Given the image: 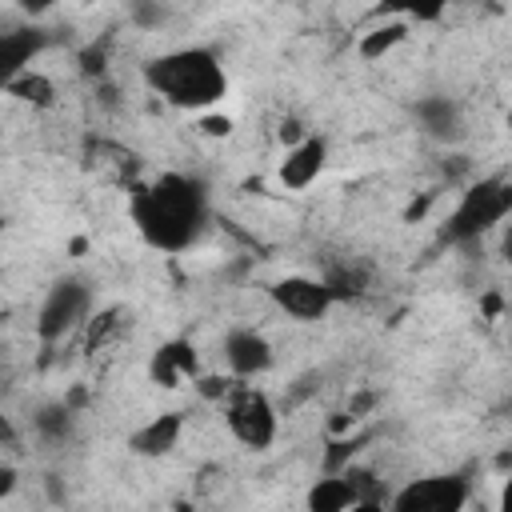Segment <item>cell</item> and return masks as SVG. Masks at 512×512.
Listing matches in <instances>:
<instances>
[{
	"label": "cell",
	"mask_w": 512,
	"mask_h": 512,
	"mask_svg": "<svg viewBox=\"0 0 512 512\" xmlns=\"http://www.w3.org/2000/svg\"><path fill=\"white\" fill-rule=\"evenodd\" d=\"M200 128H204L208 136H228V132H232V120H228V116H204Z\"/></svg>",
	"instance_id": "603a6c76"
},
{
	"label": "cell",
	"mask_w": 512,
	"mask_h": 512,
	"mask_svg": "<svg viewBox=\"0 0 512 512\" xmlns=\"http://www.w3.org/2000/svg\"><path fill=\"white\" fill-rule=\"evenodd\" d=\"M80 60H84V72H100V68H104V52H100V48H88Z\"/></svg>",
	"instance_id": "cb8c5ba5"
},
{
	"label": "cell",
	"mask_w": 512,
	"mask_h": 512,
	"mask_svg": "<svg viewBox=\"0 0 512 512\" xmlns=\"http://www.w3.org/2000/svg\"><path fill=\"white\" fill-rule=\"evenodd\" d=\"M4 96H16V100H24V104H32V108H48V104L56 100V84H52L44 72L24 68L20 76H12V80H8Z\"/></svg>",
	"instance_id": "2e32d148"
},
{
	"label": "cell",
	"mask_w": 512,
	"mask_h": 512,
	"mask_svg": "<svg viewBox=\"0 0 512 512\" xmlns=\"http://www.w3.org/2000/svg\"><path fill=\"white\" fill-rule=\"evenodd\" d=\"M128 216L148 248L184 252L204 236V228L212 220L208 184L188 172H160L156 180H148L132 192Z\"/></svg>",
	"instance_id": "6da1fadb"
},
{
	"label": "cell",
	"mask_w": 512,
	"mask_h": 512,
	"mask_svg": "<svg viewBox=\"0 0 512 512\" xmlns=\"http://www.w3.org/2000/svg\"><path fill=\"white\" fill-rule=\"evenodd\" d=\"M220 404H224V428L232 432L236 444H244L248 452H264V448L276 444L280 416H276V404L264 388H256L248 380H236Z\"/></svg>",
	"instance_id": "277c9868"
},
{
	"label": "cell",
	"mask_w": 512,
	"mask_h": 512,
	"mask_svg": "<svg viewBox=\"0 0 512 512\" xmlns=\"http://www.w3.org/2000/svg\"><path fill=\"white\" fill-rule=\"evenodd\" d=\"M144 84L180 112H208L228 96V72L220 56L204 44L168 48L144 60Z\"/></svg>",
	"instance_id": "7a4b0ae2"
},
{
	"label": "cell",
	"mask_w": 512,
	"mask_h": 512,
	"mask_svg": "<svg viewBox=\"0 0 512 512\" xmlns=\"http://www.w3.org/2000/svg\"><path fill=\"white\" fill-rule=\"evenodd\" d=\"M404 40H408V24L404 20H388V24H380V28H372V32L360 36V56L364 60H384Z\"/></svg>",
	"instance_id": "ac0fdd59"
},
{
	"label": "cell",
	"mask_w": 512,
	"mask_h": 512,
	"mask_svg": "<svg viewBox=\"0 0 512 512\" xmlns=\"http://www.w3.org/2000/svg\"><path fill=\"white\" fill-rule=\"evenodd\" d=\"M380 12H392V16H400V12H404V0H380Z\"/></svg>",
	"instance_id": "484cf974"
},
{
	"label": "cell",
	"mask_w": 512,
	"mask_h": 512,
	"mask_svg": "<svg viewBox=\"0 0 512 512\" xmlns=\"http://www.w3.org/2000/svg\"><path fill=\"white\" fill-rule=\"evenodd\" d=\"M48 48L44 28L36 24H20V28H4L0 32V88H8L12 76H20L24 68H32V60Z\"/></svg>",
	"instance_id": "7c38bea8"
},
{
	"label": "cell",
	"mask_w": 512,
	"mask_h": 512,
	"mask_svg": "<svg viewBox=\"0 0 512 512\" xmlns=\"http://www.w3.org/2000/svg\"><path fill=\"white\" fill-rule=\"evenodd\" d=\"M56 4H60V0H16V8H20L24 16H32V20L44 16V12H52Z\"/></svg>",
	"instance_id": "7402d4cb"
},
{
	"label": "cell",
	"mask_w": 512,
	"mask_h": 512,
	"mask_svg": "<svg viewBox=\"0 0 512 512\" xmlns=\"http://www.w3.org/2000/svg\"><path fill=\"white\" fill-rule=\"evenodd\" d=\"M508 212H512V184H508V176L504 172L480 176V180H472L460 192L456 208L448 212V220L440 228V240L444 244H476L496 224H504Z\"/></svg>",
	"instance_id": "3957f363"
},
{
	"label": "cell",
	"mask_w": 512,
	"mask_h": 512,
	"mask_svg": "<svg viewBox=\"0 0 512 512\" xmlns=\"http://www.w3.org/2000/svg\"><path fill=\"white\" fill-rule=\"evenodd\" d=\"M88 308H92V288H88V280H80V276L56 280V284L44 292V300H40L36 336H40L44 344L64 340L68 332H76V328L88 320Z\"/></svg>",
	"instance_id": "5b68a950"
},
{
	"label": "cell",
	"mask_w": 512,
	"mask_h": 512,
	"mask_svg": "<svg viewBox=\"0 0 512 512\" xmlns=\"http://www.w3.org/2000/svg\"><path fill=\"white\" fill-rule=\"evenodd\" d=\"M412 120H416V128H420L428 140H440V144H452V140H460V132H464V112H460V104H456L452 96H440V92L420 96V100L412 104Z\"/></svg>",
	"instance_id": "8fae6325"
},
{
	"label": "cell",
	"mask_w": 512,
	"mask_h": 512,
	"mask_svg": "<svg viewBox=\"0 0 512 512\" xmlns=\"http://www.w3.org/2000/svg\"><path fill=\"white\" fill-rule=\"evenodd\" d=\"M220 356H224L228 376H236V380H256V376L272 372V364H276L272 340L256 328H228L220 340Z\"/></svg>",
	"instance_id": "ba28073f"
},
{
	"label": "cell",
	"mask_w": 512,
	"mask_h": 512,
	"mask_svg": "<svg viewBox=\"0 0 512 512\" xmlns=\"http://www.w3.org/2000/svg\"><path fill=\"white\" fill-rule=\"evenodd\" d=\"M196 376H200V356H196V344L192 340L172 336V340H164V344L152 348V356H148V380L156 388H184Z\"/></svg>",
	"instance_id": "30bf717a"
},
{
	"label": "cell",
	"mask_w": 512,
	"mask_h": 512,
	"mask_svg": "<svg viewBox=\"0 0 512 512\" xmlns=\"http://www.w3.org/2000/svg\"><path fill=\"white\" fill-rule=\"evenodd\" d=\"M320 284L328 288L332 304H352L368 292V268H360L352 260H328L320 272Z\"/></svg>",
	"instance_id": "5bb4252c"
},
{
	"label": "cell",
	"mask_w": 512,
	"mask_h": 512,
	"mask_svg": "<svg viewBox=\"0 0 512 512\" xmlns=\"http://www.w3.org/2000/svg\"><path fill=\"white\" fill-rule=\"evenodd\" d=\"M184 436V412H160L152 420H144L136 432H128V452L132 456H144V460H160L168 456Z\"/></svg>",
	"instance_id": "4fadbf2b"
},
{
	"label": "cell",
	"mask_w": 512,
	"mask_h": 512,
	"mask_svg": "<svg viewBox=\"0 0 512 512\" xmlns=\"http://www.w3.org/2000/svg\"><path fill=\"white\" fill-rule=\"evenodd\" d=\"M32 428L40 440L48 444H64L72 436V408L64 400H52V404H40L36 416H32Z\"/></svg>",
	"instance_id": "e0dca14e"
},
{
	"label": "cell",
	"mask_w": 512,
	"mask_h": 512,
	"mask_svg": "<svg viewBox=\"0 0 512 512\" xmlns=\"http://www.w3.org/2000/svg\"><path fill=\"white\" fill-rule=\"evenodd\" d=\"M232 384H236V376H196V380H192V388H196L204 400H216V404L228 396Z\"/></svg>",
	"instance_id": "44dd1931"
},
{
	"label": "cell",
	"mask_w": 512,
	"mask_h": 512,
	"mask_svg": "<svg viewBox=\"0 0 512 512\" xmlns=\"http://www.w3.org/2000/svg\"><path fill=\"white\" fill-rule=\"evenodd\" d=\"M0 96H4V88H0Z\"/></svg>",
	"instance_id": "83f0119b"
},
{
	"label": "cell",
	"mask_w": 512,
	"mask_h": 512,
	"mask_svg": "<svg viewBox=\"0 0 512 512\" xmlns=\"http://www.w3.org/2000/svg\"><path fill=\"white\" fill-rule=\"evenodd\" d=\"M0 240H4V216H0Z\"/></svg>",
	"instance_id": "4316f807"
},
{
	"label": "cell",
	"mask_w": 512,
	"mask_h": 512,
	"mask_svg": "<svg viewBox=\"0 0 512 512\" xmlns=\"http://www.w3.org/2000/svg\"><path fill=\"white\" fill-rule=\"evenodd\" d=\"M324 168H328V136L304 132L296 144H288V152L276 168V180H280L284 192H304L320 180Z\"/></svg>",
	"instance_id": "9c48e42d"
},
{
	"label": "cell",
	"mask_w": 512,
	"mask_h": 512,
	"mask_svg": "<svg viewBox=\"0 0 512 512\" xmlns=\"http://www.w3.org/2000/svg\"><path fill=\"white\" fill-rule=\"evenodd\" d=\"M128 16L136 28H160L168 20V4L164 0H128Z\"/></svg>",
	"instance_id": "d6986e66"
},
{
	"label": "cell",
	"mask_w": 512,
	"mask_h": 512,
	"mask_svg": "<svg viewBox=\"0 0 512 512\" xmlns=\"http://www.w3.org/2000/svg\"><path fill=\"white\" fill-rule=\"evenodd\" d=\"M304 504H308V512H348V508H356V492L344 472H324L304 492Z\"/></svg>",
	"instance_id": "9a60e30c"
},
{
	"label": "cell",
	"mask_w": 512,
	"mask_h": 512,
	"mask_svg": "<svg viewBox=\"0 0 512 512\" xmlns=\"http://www.w3.org/2000/svg\"><path fill=\"white\" fill-rule=\"evenodd\" d=\"M468 496H472V488L460 472H432V476L400 484L388 496V508L392 512H460L468 504Z\"/></svg>",
	"instance_id": "8992f818"
},
{
	"label": "cell",
	"mask_w": 512,
	"mask_h": 512,
	"mask_svg": "<svg viewBox=\"0 0 512 512\" xmlns=\"http://www.w3.org/2000/svg\"><path fill=\"white\" fill-rule=\"evenodd\" d=\"M268 296L288 320H300V324H316L336 308L328 288L320 284V276H280V280H272Z\"/></svg>",
	"instance_id": "52a82bcc"
},
{
	"label": "cell",
	"mask_w": 512,
	"mask_h": 512,
	"mask_svg": "<svg viewBox=\"0 0 512 512\" xmlns=\"http://www.w3.org/2000/svg\"><path fill=\"white\" fill-rule=\"evenodd\" d=\"M452 0H404V20H416V24H436L444 12H448Z\"/></svg>",
	"instance_id": "ffe728a7"
},
{
	"label": "cell",
	"mask_w": 512,
	"mask_h": 512,
	"mask_svg": "<svg viewBox=\"0 0 512 512\" xmlns=\"http://www.w3.org/2000/svg\"><path fill=\"white\" fill-rule=\"evenodd\" d=\"M16 488V468H8V464H0V500L8 496Z\"/></svg>",
	"instance_id": "d4e9b609"
}]
</instances>
